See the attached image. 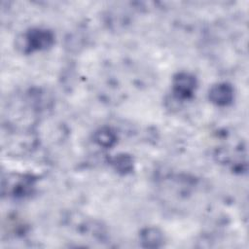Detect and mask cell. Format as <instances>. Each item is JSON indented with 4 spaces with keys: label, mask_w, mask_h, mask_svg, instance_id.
I'll use <instances>...</instances> for the list:
<instances>
[{
    "label": "cell",
    "mask_w": 249,
    "mask_h": 249,
    "mask_svg": "<svg viewBox=\"0 0 249 249\" xmlns=\"http://www.w3.org/2000/svg\"><path fill=\"white\" fill-rule=\"evenodd\" d=\"M53 43V35L47 29L35 28L23 36V49L26 53L45 50Z\"/></svg>",
    "instance_id": "cell-1"
},
{
    "label": "cell",
    "mask_w": 249,
    "mask_h": 249,
    "mask_svg": "<svg viewBox=\"0 0 249 249\" xmlns=\"http://www.w3.org/2000/svg\"><path fill=\"white\" fill-rule=\"evenodd\" d=\"M173 92L178 98L186 99L194 94L196 88V78L189 73H178L173 79Z\"/></svg>",
    "instance_id": "cell-2"
},
{
    "label": "cell",
    "mask_w": 249,
    "mask_h": 249,
    "mask_svg": "<svg viewBox=\"0 0 249 249\" xmlns=\"http://www.w3.org/2000/svg\"><path fill=\"white\" fill-rule=\"evenodd\" d=\"M209 99L218 106H227L233 99V89L227 83L217 84L210 89Z\"/></svg>",
    "instance_id": "cell-3"
},
{
    "label": "cell",
    "mask_w": 249,
    "mask_h": 249,
    "mask_svg": "<svg viewBox=\"0 0 249 249\" xmlns=\"http://www.w3.org/2000/svg\"><path fill=\"white\" fill-rule=\"evenodd\" d=\"M141 240L147 247H158L162 242V234L158 229L149 228L142 231Z\"/></svg>",
    "instance_id": "cell-4"
},
{
    "label": "cell",
    "mask_w": 249,
    "mask_h": 249,
    "mask_svg": "<svg viewBox=\"0 0 249 249\" xmlns=\"http://www.w3.org/2000/svg\"><path fill=\"white\" fill-rule=\"evenodd\" d=\"M95 141L100 146L111 147L116 142V135L109 127H103L96 132Z\"/></svg>",
    "instance_id": "cell-5"
},
{
    "label": "cell",
    "mask_w": 249,
    "mask_h": 249,
    "mask_svg": "<svg viewBox=\"0 0 249 249\" xmlns=\"http://www.w3.org/2000/svg\"><path fill=\"white\" fill-rule=\"evenodd\" d=\"M115 166V168L122 172H127L132 168V160L130 157L122 155L118 156L113 160L112 162Z\"/></svg>",
    "instance_id": "cell-6"
}]
</instances>
